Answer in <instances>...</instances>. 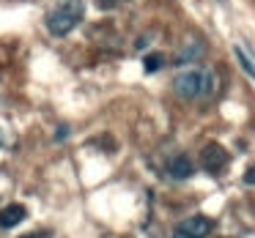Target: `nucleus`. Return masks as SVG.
<instances>
[{
  "mask_svg": "<svg viewBox=\"0 0 255 238\" xmlns=\"http://www.w3.org/2000/svg\"><path fill=\"white\" fill-rule=\"evenodd\" d=\"M217 88V79L209 69H187V72L176 74L173 79V90H176L181 99H203L211 96Z\"/></svg>",
  "mask_w": 255,
  "mask_h": 238,
  "instance_id": "1",
  "label": "nucleus"
},
{
  "mask_svg": "<svg viewBox=\"0 0 255 238\" xmlns=\"http://www.w3.org/2000/svg\"><path fill=\"white\" fill-rule=\"evenodd\" d=\"M83 17H85V3L83 0H69V3H61L58 8H52V11L47 14L44 25L52 36L61 39V36L72 33V30L83 22Z\"/></svg>",
  "mask_w": 255,
  "mask_h": 238,
  "instance_id": "2",
  "label": "nucleus"
},
{
  "mask_svg": "<svg viewBox=\"0 0 255 238\" xmlns=\"http://www.w3.org/2000/svg\"><path fill=\"white\" fill-rule=\"evenodd\" d=\"M211 233V219L206 216H189L173 230V238H206Z\"/></svg>",
  "mask_w": 255,
  "mask_h": 238,
  "instance_id": "3",
  "label": "nucleus"
},
{
  "mask_svg": "<svg viewBox=\"0 0 255 238\" xmlns=\"http://www.w3.org/2000/svg\"><path fill=\"white\" fill-rule=\"evenodd\" d=\"M200 164H203V170H209V172L217 175V172L228 164V151L222 148V145H217V143L206 145L203 154H200Z\"/></svg>",
  "mask_w": 255,
  "mask_h": 238,
  "instance_id": "4",
  "label": "nucleus"
},
{
  "mask_svg": "<svg viewBox=\"0 0 255 238\" xmlns=\"http://www.w3.org/2000/svg\"><path fill=\"white\" fill-rule=\"evenodd\" d=\"M25 216H28L25 205H19V203L6 205V208L0 211V227H3V230H8V227H17L19 222H25Z\"/></svg>",
  "mask_w": 255,
  "mask_h": 238,
  "instance_id": "5",
  "label": "nucleus"
},
{
  "mask_svg": "<svg viewBox=\"0 0 255 238\" xmlns=\"http://www.w3.org/2000/svg\"><path fill=\"white\" fill-rule=\"evenodd\" d=\"M167 172H170L173 178H178V181H184V178H189L195 172V167L187 156H173V159L167 161Z\"/></svg>",
  "mask_w": 255,
  "mask_h": 238,
  "instance_id": "6",
  "label": "nucleus"
},
{
  "mask_svg": "<svg viewBox=\"0 0 255 238\" xmlns=\"http://www.w3.org/2000/svg\"><path fill=\"white\" fill-rule=\"evenodd\" d=\"M233 55H236L239 66H242L244 72H247L250 77L255 79V58H253V55H250V52H247V44H242V41H239V44L233 47Z\"/></svg>",
  "mask_w": 255,
  "mask_h": 238,
  "instance_id": "7",
  "label": "nucleus"
},
{
  "mask_svg": "<svg viewBox=\"0 0 255 238\" xmlns=\"http://www.w3.org/2000/svg\"><path fill=\"white\" fill-rule=\"evenodd\" d=\"M200 55H203V44H187V50L178 52V63H189Z\"/></svg>",
  "mask_w": 255,
  "mask_h": 238,
  "instance_id": "8",
  "label": "nucleus"
},
{
  "mask_svg": "<svg viewBox=\"0 0 255 238\" xmlns=\"http://www.w3.org/2000/svg\"><path fill=\"white\" fill-rule=\"evenodd\" d=\"M162 63H165V58H162L159 52H154V55H148V58H145V72H148V74L159 72V69H162Z\"/></svg>",
  "mask_w": 255,
  "mask_h": 238,
  "instance_id": "9",
  "label": "nucleus"
},
{
  "mask_svg": "<svg viewBox=\"0 0 255 238\" xmlns=\"http://www.w3.org/2000/svg\"><path fill=\"white\" fill-rule=\"evenodd\" d=\"M244 181H247V183H253V186H255V164L250 167L247 172H244Z\"/></svg>",
  "mask_w": 255,
  "mask_h": 238,
  "instance_id": "10",
  "label": "nucleus"
},
{
  "mask_svg": "<svg viewBox=\"0 0 255 238\" xmlns=\"http://www.w3.org/2000/svg\"><path fill=\"white\" fill-rule=\"evenodd\" d=\"M118 3H121V0H99L102 8H113V6H118Z\"/></svg>",
  "mask_w": 255,
  "mask_h": 238,
  "instance_id": "11",
  "label": "nucleus"
},
{
  "mask_svg": "<svg viewBox=\"0 0 255 238\" xmlns=\"http://www.w3.org/2000/svg\"><path fill=\"white\" fill-rule=\"evenodd\" d=\"M19 238H44L41 233H28V236H19Z\"/></svg>",
  "mask_w": 255,
  "mask_h": 238,
  "instance_id": "12",
  "label": "nucleus"
}]
</instances>
